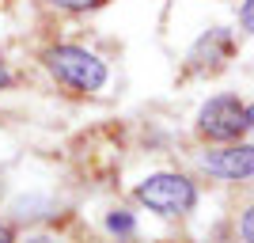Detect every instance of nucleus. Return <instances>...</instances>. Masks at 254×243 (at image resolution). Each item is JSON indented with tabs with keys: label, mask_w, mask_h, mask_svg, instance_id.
<instances>
[{
	"label": "nucleus",
	"mask_w": 254,
	"mask_h": 243,
	"mask_svg": "<svg viewBox=\"0 0 254 243\" xmlns=\"http://www.w3.org/2000/svg\"><path fill=\"white\" fill-rule=\"evenodd\" d=\"M137 201L159 217H186L197 205V186L179 171H156L137 182Z\"/></svg>",
	"instance_id": "nucleus-1"
},
{
	"label": "nucleus",
	"mask_w": 254,
	"mask_h": 243,
	"mask_svg": "<svg viewBox=\"0 0 254 243\" xmlns=\"http://www.w3.org/2000/svg\"><path fill=\"white\" fill-rule=\"evenodd\" d=\"M11 84V73H8V69H4V61H0V91H4V87H8Z\"/></svg>",
	"instance_id": "nucleus-9"
},
{
	"label": "nucleus",
	"mask_w": 254,
	"mask_h": 243,
	"mask_svg": "<svg viewBox=\"0 0 254 243\" xmlns=\"http://www.w3.org/2000/svg\"><path fill=\"white\" fill-rule=\"evenodd\" d=\"M239 23H243L247 31L254 34V0H247V4H243V11H239Z\"/></svg>",
	"instance_id": "nucleus-8"
},
{
	"label": "nucleus",
	"mask_w": 254,
	"mask_h": 243,
	"mask_svg": "<svg viewBox=\"0 0 254 243\" xmlns=\"http://www.w3.org/2000/svg\"><path fill=\"white\" fill-rule=\"evenodd\" d=\"M46 69L53 80L72 91H99L106 84V65L84 46H53L46 50Z\"/></svg>",
	"instance_id": "nucleus-2"
},
{
	"label": "nucleus",
	"mask_w": 254,
	"mask_h": 243,
	"mask_svg": "<svg viewBox=\"0 0 254 243\" xmlns=\"http://www.w3.org/2000/svg\"><path fill=\"white\" fill-rule=\"evenodd\" d=\"M27 243H57V240H53V236H31Z\"/></svg>",
	"instance_id": "nucleus-11"
},
{
	"label": "nucleus",
	"mask_w": 254,
	"mask_h": 243,
	"mask_svg": "<svg viewBox=\"0 0 254 243\" xmlns=\"http://www.w3.org/2000/svg\"><path fill=\"white\" fill-rule=\"evenodd\" d=\"M106 232H114V236H133V232H137L133 213H126V209H110V213H106Z\"/></svg>",
	"instance_id": "nucleus-5"
},
{
	"label": "nucleus",
	"mask_w": 254,
	"mask_h": 243,
	"mask_svg": "<svg viewBox=\"0 0 254 243\" xmlns=\"http://www.w3.org/2000/svg\"><path fill=\"white\" fill-rule=\"evenodd\" d=\"M50 4H57L64 11H87V8H95V4H103V0H50Z\"/></svg>",
	"instance_id": "nucleus-6"
},
{
	"label": "nucleus",
	"mask_w": 254,
	"mask_h": 243,
	"mask_svg": "<svg viewBox=\"0 0 254 243\" xmlns=\"http://www.w3.org/2000/svg\"><path fill=\"white\" fill-rule=\"evenodd\" d=\"M247 129H251V118L235 95H212L197 110V133L212 145H235Z\"/></svg>",
	"instance_id": "nucleus-3"
},
{
	"label": "nucleus",
	"mask_w": 254,
	"mask_h": 243,
	"mask_svg": "<svg viewBox=\"0 0 254 243\" xmlns=\"http://www.w3.org/2000/svg\"><path fill=\"white\" fill-rule=\"evenodd\" d=\"M201 167L216 179H232V182H243L254 179V145H220V148H209L201 152Z\"/></svg>",
	"instance_id": "nucleus-4"
},
{
	"label": "nucleus",
	"mask_w": 254,
	"mask_h": 243,
	"mask_svg": "<svg viewBox=\"0 0 254 243\" xmlns=\"http://www.w3.org/2000/svg\"><path fill=\"white\" fill-rule=\"evenodd\" d=\"M247 118H251V133H254V103L247 106Z\"/></svg>",
	"instance_id": "nucleus-12"
},
{
	"label": "nucleus",
	"mask_w": 254,
	"mask_h": 243,
	"mask_svg": "<svg viewBox=\"0 0 254 243\" xmlns=\"http://www.w3.org/2000/svg\"><path fill=\"white\" fill-rule=\"evenodd\" d=\"M0 243H15V236H11L8 224H0Z\"/></svg>",
	"instance_id": "nucleus-10"
},
{
	"label": "nucleus",
	"mask_w": 254,
	"mask_h": 243,
	"mask_svg": "<svg viewBox=\"0 0 254 243\" xmlns=\"http://www.w3.org/2000/svg\"><path fill=\"white\" fill-rule=\"evenodd\" d=\"M239 228H243V243H254V205L243 213V224H239Z\"/></svg>",
	"instance_id": "nucleus-7"
}]
</instances>
